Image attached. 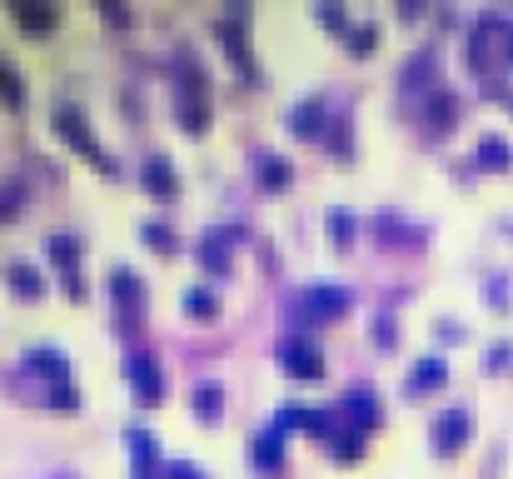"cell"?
Returning a JSON list of instances; mask_svg holds the SVG:
<instances>
[{
	"instance_id": "obj_1",
	"label": "cell",
	"mask_w": 513,
	"mask_h": 479,
	"mask_svg": "<svg viewBox=\"0 0 513 479\" xmlns=\"http://www.w3.org/2000/svg\"><path fill=\"white\" fill-rule=\"evenodd\" d=\"M56 125H60V130L70 135L75 145H80L85 155H100V145H95V135H90V130H85V125H80V115H75L70 105H60V110H56Z\"/></svg>"
},
{
	"instance_id": "obj_2",
	"label": "cell",
	"mask_w": 513,
	"mask_h": 479,
	"mask_svg": "<svg viewBox=\"0 0 513 479\" xmlns=\"http://www.w3.org/2000/svg\"><path fill=\"white\" fill-rule=\"evenodd\" d=\"M468 430V414L464 410H444L439 420H434V440L439 444H458V434Z\"/></svg>"
},
{
	"instance_id": "obj_3",
	"label": "cell",
	"mask_w": 513,
	"mask_h": 479,
	"mask_svg": "<svg viewBox=\"0 0 513 479\" xmlns=\"http://www.w3.org/2000/svg\"><path fill=\"white\" fill-rule=\"evenodd\" d=\"M145 180H149V190H169V185H175V175L165 170V160H159V155L145 160Z\"/></svg>"
},
{
	"instance_id": "obj_4",
	"label": "cell",
	"mask_w": 513,
	"mask_h": 479,
	"mask_svg": "<svg viewBox=\"0 0 513 479\" xmlns=\"http://www.w3.org/2000/svg\"><path fill=\"white\" fill-rule=\"evenodd\" d=\"M478 155H484L488 165H504V160H513V151L498 141V135H484V141H478Z\"/></svg>"
},
{
	"instance_id": "obj_5",
	"label": "cell",
	"mask_w": 513,
	"mask_h": 479,
	"mask_svg": "<svg viewBox=\"0 0 513 479\" xmlns=\"http://www.w3.org/2000/svg\"><path fill=\"white\" fill-rule=\"evenodd\" d=\"M5 275H15V285H20V290H36V275H30V265L10 260V265H5Z\"/></svg>"
},
{
	"instance_id": "obj_6",
	"label": "cell",
	"mask_w": 513,
	"mask_h": 479,
	"mask_svg": "<svg viewBox=\"0 0 513 479\" xmlns=\"http://www.w3.org/2000/svg\"><path fill=\"white\" fill-rule=\"evenodd\" d=\"M260 175L270 180V185H280V180H284V170L274 165V155H260Z\"/></svg>"
},
{
	"instance_id": "obj_7",
	"label": "cell",
	"mask_w": 513,
	"mask_h": 479,
	"mask_svg": "<svg viewBox=\"0 0 513 479\" xmlns=\"http://www.w3.org/2000/svg\"><path fill=\"white\" fill-rule=\"evenodd\" d=\"M185 300H190V305H195V310H215V300H210V295H205V290H190V295H185Z\"/></svg>"
}]
</instances>
